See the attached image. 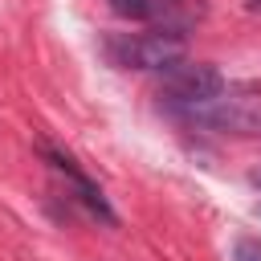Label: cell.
<instances>
[{
  "label": "cell",
  "instance_id": "cell-3",
  "mask_svg": "<svg viewBox=\"0 0 261 261\" xmlns=\"http://www.w3.org/2000/svg\"><path fill=\"white\" fill-rule=\"evenodd\" d=\"M159 73H163L159 77V102L175 114H184V110H192V106H200V102H208L224 90L220 69L208 65V61H175Z\"/></svg>",
  "mask_w": 261,
  "mask_h": 261
},
{
  "label": "cell",
  "instance_id": "cell-9",
  "mask_svg": "<svg viewBox=\"0 0 261 261\" xmlns=\"http://www.w3.org/2000/svg\"><path fill=\"white\" fill-rule=\"evenodd\" d=\"M257 212H261V208H257Z\"/></svg>",
  "mask_w": 261,
  "mask_h": 261
},
{
  "label": "cell",
  "instance_id": "cell-6",
  "mask_svg": "<svg viewBox=\"0 0 261 261\" xmlns=\"http://www.w3.org/2000/svg\"><path fill=\"white\" fill-rule=\"evenodd\" d=\"M232 261H261V237H237Z\"/></svg>",
  "mask_w": 261,
  "mask_h": 261
},
{
  "label": "cell",
  "instance_id": "cell-4",
  "mask_svg": "<svg viewBox=\"0 0 261 261\" xmlns=\"http://www.w3.org/2000/svg\"><path fill=\"white\" fill-rule=\"evenodd\" d=\"M41 155L49 159V167L65 179V188H69V196L94 216V220H102V224H118V216H114V208H110V200L102 196V188L77 167V159L69 155V151H61V147H53V143H41Z\"/></svg>",
  "mask_w": 261,
  "mask_h": 261
},
{
  "label": "cell",
  "instance_id": "cell-1",
  "mask_svg": "<svg viewBox=\"0 0 261 261\" xmlns=\"http://www.w3.org/2000/svg\"><path fill=\"white\" fill-rule=\"evenodd\" d=\"M102 53L114 69H167L184 61V37L171 29L159 33H114L102 41Z\"/></svg>",
  "mask_w": 261,
  "mask_h": 261
},
{
  "label": "cell",
  "instance_id": "cell-5",
  "mask_svg": "<svg viewBox=\"0 0 261 261\" xmlns=\"http://www.w3.org/2000/svg\"><path fill=\"white\" fill-rule=\"evenodd\" d=\"M106 4L126 20H155L159 16V0H106Z\"/></svg>",
  "mask_w": 261,
  "mask_h": 261
},
{
  "label": "cell",
  "instance_id": "cell-2",
  "mask_svg": "<svg viewBox=\"0 0 261 261\" xmlns=\"http://www.w3.org/2000/svg\"><path fill=\"white\" fill-rule=\"evenodd\" d=\"M179 118L220 130V135H261V94L257 90H220L216 98L184 110Z\"/></svg>",
  "mask_w": 261,
  "mask_h": 261
},
{
  "label": "cell",
  "instance_id": "cell-8",
  "mask_svg": "<svg viewBox=\"0 0 261 261\" xmlns=\"http://www.w3.org/2000/svg\"><path fill=\"white\" fill-rule=\"evenodd\" d=\"M245 8L249 12H261V0H245Z\"/></svg>",
  "mask_w": 261,
  "mask_h": 261
},
{
  "label": "cell",
  "instance_id": "cell-7",
  "mask_svg": "<svg viewBox=\"0 0 261 261\" xmlns=\"http://www.w3.org/2000/svg\"><path fill=\"white\" fill-rule=\"evenodd\" d=\"M249 184H253V188L261 192V167H257V171H249Z\"/></svg>",
  "mask_w": 261,
  "mask_h": 261
}]
</instances>
